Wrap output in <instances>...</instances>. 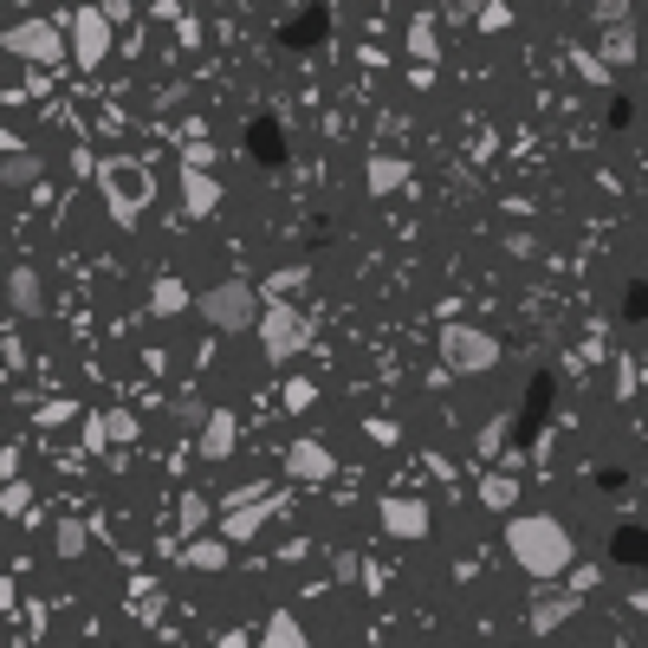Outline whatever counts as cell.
I'll return each mask as SVG.
<instances>
[{
  "label": "cell",
  "instance_id": "cell-1",
  "mask_svg": "<svg viewBox=\"0 0 648 648\" xmlns=\"http://www.w3.org/2000/svg\"><path fill=\"white\" fill-rule=\"evenodd\" d=\"M506 551H512V565L526 577L558 584L577 558V538H571V526L551 519V512H512V519H506Z\"/></svg>",
  "mask_w": 648,
  "mask_h": 648
},
{
  "label": "cell",
  "instance_id": "cell-2",
  "mask_svg": "<svg viewBox=\"0 0 648 648\" xmlns=\"http://www.w3.org/2000/svg\"><path fill=\"white\" fill-rule=\"evenodd\" d=\"M195 311H201L215 331H253L260 311H267V292H260L253 279H221V286L195 292Z\"/></svg>",
  "mask_w": 648,
  "mask_h": 648
},
{
  "label": "cell",
  "instance_id": "cell-3",
  "mask_svg": "<svg viewBox=\"0 0 648 648\" xmlns=\"http://www.w3.org/2000/svg\"><path fill=\"white\" fill-rule=\"evenodd\" d=\"M311 343H318V318L299 311L292 299H272V306L260 311V350H267L272 363H292V357L311 350Z\"/></svg>",
  "mask_w": 648,
  "mask_h": 648
},
{
  "label": "cell",
  "instance_id": "cell-4",
  "mask_svg": "<svg viewBox=\"0 0 648 648\" xmlns=\"http://www.w3.org/2000/svg\"><path fill=\"white\" fill-rule=\"evenodd\" d=\"M441 363H448L455 377H487L499 363V338L480 331V325H448V331H441Z\"/></svg>",
  "mask_w": 648,
  "mask_h": 648
},
{
  "label": "cell",
  "instance_id": "cell-5",
  "mask_svg": "<svg viewBox=\"0 0 648 648\" xmlns=\"http://www.w3.org/2000/svg\"><path fill=\"white\" fill-rule=\"evenodd\" d=\"M104 208H111L117 228H137L143 221V201H150V189H143V169L137 162H104Z\"/></svg>",
  "mask_w": 648,
  "mask_h": 648
},
{
  "label": "cell",
  "instance_id": "cell-6",
  "mask_svg": "<svg viewBox=\"0 0 648 648\" xmlns=\"http://www.w3.org/2000/svg\"><path fill=\"white\" fill-rule=\"evenodd\" d=\"M267 519H272V494L267 487H240V494L221 499V538H233V545H247Z\"/></svg>",
  "mask_w": 648,
  "mask_h": 648
},
{
  "label": "cell",
  "instance_id": "cell-7",
  "mask_svg": "<svg viewBox=\"0 0 648 648\" xmlns=\"http://www.w3.org/2000/svg\"><path fill=\"white\" fill-rule=\"evenodd\" d=\"M377 519H382V532L402 538V545H421V538L435 532V512H428V499H416V494L377 499Z\"/></svg>",
  "mask_w": 648,
  "mask_h": 648
},
{
  "label": "cell",
  "instance_id": "cell-8",
  "mask_svg": "<svg viewBox=\"0 0 648 648\" xmlns=\"http://www.w3.org/2000/svg\"><path fill=\"white\" fill-rule=\"evenodd\" d=\"M0 46H7L13 59H33V66H59V52H66V39H59L52 20H20V27H7Z\"/></svg>",
  "mask_w": 648,
  "mask_h": 648
},
{
  "label": "cell",
  "instance_id": "cell-9",
  "mask_svg": "<svg viewBox=\"0 0 648 648\" xmlns=\"http://www.w3.org/2000/svg\"><path fill=\"white\" fill-rule=\"evenodd\" d=\"M104 52H111V20H104V7H78L72 13V59L91 72V66H104Z\"/></svg>",
  "mask_w": 648,
  "mask_h": 648
},
{
  "label": "cell",
  "instance_id": "cell-10",
  "mask_svg": "<svg viewBox=\"0 0 648 648\" xmlns=\"http://www.w3.org/2000/svg\"><path fill=\"white\" fill-rule=\"evenodd\" d=\"M286 473H292V480H311V487H325V480L338 473V455H331L318 435H299V441H286Z\"/></svg>",
  "mask_w": 648,
  "mask_h": 648
},
{
  "label": "cell",
  "instance_id": "cell-11",
  "mask_svg": "<svg viewBox=\"0 0 648 648\" xmlns=\"http://www.w3.org/2000/svg\"><path fill=\"white\" fill-rule=\"evenodd\" d=\"M137 441V416L130 409H91L84 416V448L104 455V448H130Z\"/></svg>",
  "mask_w": 648,
  "mask_h": 648
},
{
  "label": "cell",
  "instance_id": "cell-12",
  "mask_svg": "<svg viewBox=\"0 0 648 648\" xmlns=\"http://www.w3.org/2000/svg\"><path fill=\"white\" fill-rule=\"evenodd\" d=\"M7 306H13V318H39V311L52 306V299H46L39 267H13V272H7Z\"/></svg>",
  "mask_w": 648,
  "mask_h": 648
},
{
  "label": "cell",
  "instance_id": "cell-13",
  "mask_svg": "<svg viewBox=\"0 0 648 648\" xmlns=\"http://www.w3.org/2000/svg\"><path fill=\"white\" fill-rule=\"evenodd\" d=\"M577 616V590H538V604H532V636H558L565 622Z\"/></svg>",
  "mask_w": 648,
  "mask_h": 648
},
{
  "label": "cell",
  "instance_id": "cell-14",
  "mask_svg": "<svg viewBox=\"0 0 648 648\" xmlns=\"http://www.w3.org/2000/svg\"><path fill=\"white\" fill-rule=\"evenodd\" d=\"M233 441H240V421H233V409H215V416L201 421V455H208V460H228Z\"/></svg>",
  "mask_w": 648,
  "mask_h": 648
},
{
  "label": "cell",
  "instance_id": "cell-15",
  "mask_svg": "<svg viewBox=\"0 0 648 648\" xmlns=\"http://www.w3.org/2000/svg\"><path fill=\"white\" fill-rule=\"evenodd\" d=\"M402 182H409V162H402V156H370V162H363V189L370 195H396Z\"/></svg>",
  "mask_w": 648,
  "mask_h": 648
},
{
  "label": "cell",
  "instance_id": "cell-16",
  "mask_svg": "<svg viewBox=\"0 0 648 648\" xmlns=\"http://www.w3.org/2000/svg\"><path fill=\"white\" fill-rule=\"evenodd\" d=\"M260 648H311V636H306V622H299L292 610H272L267 629H260Z\"/></svg>",
  "mask_w": 648,
  "mask_h": 648
},
{
  "label": "cell",
  "instance_id": "cell-17",
  "mask_svg": "<svg viewBox=\"0 0 648 648\" xmlns=\"http://www.w3.org/2000/svg\"><path fill=\"white\" fill-rule=\"evenodd\" d=\"M480 506L512 519V512H519V480H512V473H487V480H480Z\"/></svg>",
  "mask_w": 648,
  "mask_h": 648
},
{
  "label": "cell",
  "instance_id": "cell-18",
  "mask_svg": "<svg viewBox=\"0 0 648 648\" xmlns=\"http://www.w3.org/2000/svg\"><path fill=\"white\" fill-rule=\"evenodd\" d=\"M228 545L233 538H189V545H182V565H189V571H221V565H228Z\"/></svg>",
  "mask_w": 648,
  "mask_h": 648
},
{
  "label": "cell",
  "instance_id": "cell-19",
  "mask_svg": "<svg viewBox=\"0 0 648 648\" xmlns=\"http://www.w3.org/2000/svg\"><path fill=\"white\" fill-rule=\"evenodd\" d=\"M182 208L208 215L215 208V176H201V162H182Z\"/></svg>",
  "mask_w": 648,
  "mask_h": 648
},
{
  "label": "cell",
  "instance_id": "cell-20",
  "mask_svg": "<svg viewBox=\"0 0 648 648\" xmlns=\"http://www.w3.org/2000/svg\"><path fill=\"white\" fill-rule=\"evenodd\" d=\"M39 182V156L33 150H7V162H0V189H33Z\"/></svg>",
  "mask_w": 648,
  "mask_h": 648
},
{
  "label": "cell",
  "instance_id": "cell-21",
  "mask_svg": "<svg viewBox=\"0 0 648 648\" xmlns=\"http://www.w3.org/2000/svg\"><path fill=\"white\" fill-rule=\"evenodd\" d=\"M195 299H189V286H182V279H156L150 286V311L156 318H176V311H189Z\"/></svg>",
  "mask_w": 648,
  "mask_h": 648
},
{
  "label": "cell",
  "instance_id": "cell-22",
  "mask_svg": "<svg viewBox=\"0 0 648 648\" xmlns=\"http://www.w3.org/2000/svg\"><path fill=\"white\" fill-rule=\"evenodd\" d=\"M629 59H636V27L629 20L604 27V66H629Z\"/></svg>",
  "mask_w": 648,
  "mask_h": 648
},
{
  "label": "cell",
  "instance_id": "cell-23",
  "mask_svg": "<svg viewBox=\"0 0 648 648\" xmlns=\"http://www.w3.org/2000/svg\"><path fill=\"white\" fill-rule=\"evenodd\" d=\"M306 286H311V267H286V272H267V279H260L267 306H272V299H292V292H306Z\"/></svg>",
  "mask_w": 648,
  "mask_h": 648
},
{
  "label": "cell",
  "instance_id": "cell-24",
  "mask_svg": "<svg viewBox=\"0 0 648 648\" xmlns=\"http://www.w3.org/2000/svg\"><path fill=\"white\" fill-rule=\"evenodd\" d=\"M84 545H91V526H84V519H59V526H52V551H59V558H84Z\"/></svg>",
  "mask_w": 648,
  "mask_h": 648
},
{
  "label": "cell",
  "instance_id": "cell-25",
  "mask_svg": "<svg viewBox=\"0 0 648 648\" xmlns=\"http://www.w3.org/2000/svg\"><path fill=\"white\" fill-rule=\"evenodd\" d=\"M208 519H215V506H208V499H182V506H176V532H182V538H195Z\"/></svg>",
  "mask_w": 648,
  "mask_h": 648
},
{
  "label": "cell",
  "instance_id": "cell-26",
  "mask_svg": "<svg viewBox=\"0 0 648 648\" xmlns=\"http://www.w3.org/2000/svg\"><path fill=\"white\" fill-rule=\"evenodd\" d=\"M409 52H416L421 66H435V59H441V39H435V27H428V20H416V27H409Z\"/></svg>",
  "mask_w": 648,
  "mask_h": 648
},
{
  "label": "cell",
  "instance_id": "cell-27",
  "mask_svg": "<svg viewBox=\"0 0 648 648\" xmlns=\"http://www.w3.org/2000/svg\"><path fill=\"white\" fill-rule=\"evenodd\" d=\"M506 435H512V416H494L480 428V455H506Z\"/></svg>",
  "mask_w": 648,
  "mask_h": 648
},
{
  "label": "cell",
  "instance_id": "cell-28",
  "mask_svg": "<svg viewBox=\"0 0 648 648\" xmlns=\"http://www.w3.org/2000/svg\"><path fill=\"white\" fill-rule=\"evenodd\" d=\"M331 571L350 584V577H363V565H357V551H331Z\"/></svg>",
  "mask_w": 648,
  "mask_h": 648
},
{
  "label": "cell",
  "instance_id": "cell-29",
  "mask_svg": "<svg viewBox=\"0 0 648 648\" xmlns=\"http://www.w3.org/2000/svg\"><path fill=\"white\" fill-rule=\"evenodd\" d=\"M597 20L616 27V20H629V0H597Z\"/></svg>",
  "mask_w": 648,
  "mask_h": 648
},
{
  "label": "cell",
  "instance_id": "cell-30",
  "mask_svg": "<svg viewBox=\"0 0 648 648\" xmlns=\"http://www.w3.org/2000/svg\"><path fill=\"white\" fill-rule=\"evenodd\" d=\"M311 396H318L311 382H292V389H286V409H311Z\"/></svg>",
  "mask_w": 648,
  "mask_h": 648
},
{
  "label": "cell",
  "instance_id": "cell-31",
  "mask_svg": "<svg viewBox=\"0 0 648 648\" xmlns=\"http://www.w3.org/2000/svg\"><path fill=\"white\" fill-rule=\"evenodd\" d=\"M27 499H33V494H27V487H20V480H13V487H7V499H0V506H7V512H13V519H20V512H27Z\"/></svg>",
  "mask_w": 648,
  "mask_h": 648
},
{
  "label": "cell",
  "instance_id": "cell-32",
  "mask_svg": "<svg viewBox=\"0 0 648 648\" xmlns=\"http://www.w3.org/2000/svg\"><path fill=\"white\" fill-rule=\"evenodd\" d=\"M480 7H487V0H448V20H473Z\"/></svg>",
  "mask_w": 648,
  "mask_h": 648
},
{
  "label": "cell",
  "instance_id": "cell-33",
  "mask_svg": "<svg viewBox=\"0 0 648 648\" xmlns=\"http://www.w3.org/2000/svg\"><path fill=\"white\" fill-rule=\"evenodd\" d=\"M13 7H27V0H13Z\"/></svg>",
  "mask_w": 648,
  "mask_h": 648
}]
</instances>
